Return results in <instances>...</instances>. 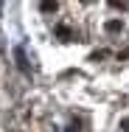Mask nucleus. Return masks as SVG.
<instances>
[{"instance_id": "nucleus-1", "label": "nucleus", "mask_w": 129, "mask_h": 132, "mask_svg": "<svg viewBox=\"0 0 129 132\" xmlns=\"http://www.w3.org/2000/svg\"><path fill=\"white\" fill-rule=\"evenodd\" d=\"M56 37L65 39V42H70V39H73V31H70L67 26H56Z\"/></svg>"}, {"instance_id": "nucleus-2", "label": "nucleus", "mask_w": 129, "mask_h": 132, "mask_svg": "<svg viewBox=\"0 0 129 132\" xmlns=\"http://www.w3.org/2000/svg\"><path fill=\"white\" fill-rule=\"evenodd\" d=\"M107 31H109V34H118V31H124V23H121V20H107Z\"/></svg>"}, {"instance_id": "nucleus-3", "label": "nucleus", "mask_w": 129, "mask_h": 132, "mask_svg": "<svg viewBox=\"0 0 129 132\" xmlns=\"http://www.w3.org/2000/svg\"><path fill=\"white\" fill-rule=\"evenodd\" d=\"M39 9L45 14H51V11H56V0H39Z\"/></svg>"}, {"instance_id": "nucleus-4", "label": "nucleus", "mask_w": 129, "mask_h": 132, "mask_svg": "<svg viewBox=\"0 0 129 132\" xmlns=\"http://www.w3.org/2000/svg\"><path fill=\"white\" fill-rule=\"evenodd\" d=\"M14 56H17V62H20V70H23V73H28V65H25V53H23V48H17V51H14Z\"/></svg>"}, {"instance_id": "nucleus-5", "label": "nucleus", "mask_w": 129, "mask_h": 132, "mask_svg": "<svg viewBox=\"0 0 129 132\" xmlns=\"http://www.w3.org/2000/svg\"><path fill=\"white\" fill-rule=\"evenodd\" d=\"M107 3H109L112 9H126V6H129L126 0H107Z\"/></svg>"}, {"instance_id": "nucleus-6", "label": "nucleus", "mask_w": 129, "mask_h": 132, "mask_svg": "<svg viewBox=\"0 0 129 132\" xmlns=\"http://www.w3.org/2000/svg\"><path fill=\"white\" fill-rule=\"evenodd\" d=\"M104 56H107V51H96L90 59H93V62H98V59H104Z\"/></svg>"}, {"instance_id": "nucleus-7", "label": "nucleus", "mask_w": 129, "mask_h": 132, "mask_svg": "<svg viewBox=\"0 0 129 132\" xmlns=\"http://www.w3.org/2000/svg\"><path fill=\"white\" fill-rule=\"evenodd\" d=\"M121 127H124V132H129V118H124V121H121Z\"/></svg>"}]
</instances>
